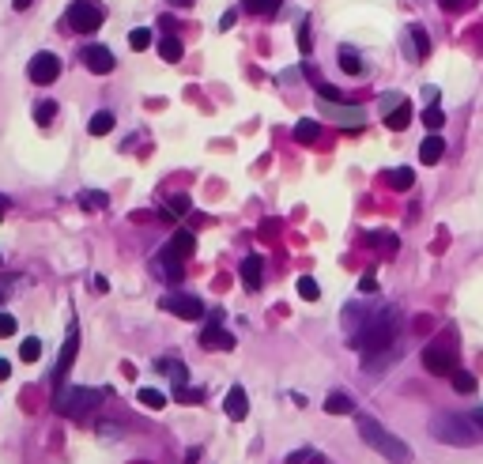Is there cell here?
<instances>
[{"instance_id": "cell-1", "label": "cell", "mask_w": 483, "mask_h": 464, "mask_svg": "<svg viewBox=\"0 0 483 464\" xmlns=\"http://www.w3.org/2000/svg\"><path fill=\"white\" fill-rule=\"evenodd\" d=\"M359 434H362V441H366L370 449H378L386 460H393V464H408L412 460V449H408V441H400L393 430H386L378 423V419H370V415H359Z\"/></svg>"}, {"instance_id": "cell-2", "label": "cell", "mask_w": 483, "mask_h": 464, "mask_svg": "<svg viewBox=\"0 0 483 464\" xmlns=\"http://www.w3.org/2000/svg\"><path fill=\"white\" fill-rule=\"evenodd\" d=\"M393 340H397V309H386V314H374L366 321V328L351 340L362 355H374V351H393Z\"/></svg>"}, {"instance_id": "cell-3", "label": "cell", "mask_w": 483, "mask_h": 464, "mask_svg": "<svg viewBox=\"0 0 483 464\" xmlns=\"http://www.w3.org/2000/svg\"><path fill=\"white\" fill-rule=\"evenodd\" d=\"M431 438L434 441H446V446H476L479 438V427L472 423V415H434L431 419Z\"/></svg>"}, {"instance_id": "cell-4", "label": "cell", "mask_w": 483, "mask_h": 464, "mask_svg": "<svg viewBox=\"0 0 483 464\" xmlns=\"http://www.w3.org/2000/svg\"><path fill=\"white\" fill-rule=\"evenodd\" d=\"M193 246H196V242H193L189 230H178V234H174L167 246L159 249L155 268H159L162 280H181V275H185V257L193 253Z\"/></svg>"}, {"instance_id": "cell-5", "label": "cell", "mask_w": 483, "mask_h": 464, "mask_svg": "<svg viewBox=\"0 0 483 464\" xmlns=\"http://www.w3.org/2000/svg\"><path fill=\"white\" fill-rule=\"evenodd\" d=\"M102 400V393L98 389H83V385H68L61 396H57V412L68 415V419H80L83 412H91V408Z\"/></svg>"}, {"instance_id": "cell-6", "label": "cell", "mask_w": 483, "mask_h": 464, "mask_svg": "<svg viewBox=\"0 0 483 464\" xmlns=\"http://www.w3.org/2000/svg\"><path fill=\"white\" fill-rule=\"evenodd\" d=\"M423 367L431 374H438V378H453V374H457V351L449 344L431 340V344L423 347Z\"/></svg>"}, {"instance_id": "cell-7", "label": "cell", "mask_w": 483, "mask_h": 464, "mask_svg": "<svg viewBox=\"0 0 483 464\" xmlns=\"http://www.w3.org/2000/svg\"><path fill=\"white\" fill-rule=\"evenodd\" d=\"M64 19H68V27L76 30V35H95V30L102 27V12H98L91 0H76Z\"/></svg>"}, {"instance_id": "cell-8", "label": "cell", "mask_w": 483, "mask_h": 464, "mask_svg": "<svg viewBox=\"0 0 483 464\" xmlns=\"http://www.w3.org/2000/svg\"><path fill=\"white\" fill-rule=\"evenodd\" d=\"M159 306L167 309V314L181 317V321H201L204 317V302L196 295H162Z\"/></svg>"}, {"instance_id": "cell-9", "label": "cell", "mask_w": 483, "mask_h": 464, "mask_svg": "<svg viewBox=\"0 0 483 464\" xmlns=\"http://www.w3.org/2000/svg\"><path fill=\"white\" fill-rule=\"evenodd\" d=\"M27 76H30V83H53L61 76V61H57V53H38L35 61H30V69H27Z\"/></svg>"}, {"instance_id": "cell-10", "label": "cell", "mask_w": 483, "mask_h": 464, "mask_svg": "<svg viewBox=\"0 0 483 464\" xmlns=\"http://www.w3.org/2000/svg\"><path fill=\"white\" fill-rule=\"evenodd\" d=\"M76 351H80V328L68 325V336H64V351H61V359H57V381L68 378V370H72V362H76Z\"/></svg>"}, {"instance_id": "cell-11", "label": "cell", "mask_w": 483, "mask_h": 464, "mask_svg": "<svg viewBox=\"0 0 483 464\" xmlns=\"http://www.w3.org/2000/svg\"><path fill=\"white\" fill-rule=\"evenodd\" d=\"M83 64L91 72H98V76H106V72H114V53H109L106 46H91V49H83Z\"/></svg>"}, {"instance_id": "cell-12", "label": "cell", "mask_w": 483, "mask_h": 464, "mask_svg": "<svg viewBox=\"0 0 483 464\" xmlns=\"http://www.w3.org/2000/svg\"><path fill=\"white\" fill-rule=\"evenodd\" d=\"M223 412L230 419H246L249 415V396L242 393V385H234V389L227 393V400H223Z\"/></svg>"}, {"instance_id": "cell-13", "label": "cell", "mask_w": 483, "mask_h": 464, "mask_svg": "<svg viewBox=\"0 0 483 464\" xmlns=\"http://www.w3.org/2000/svg\"><path fill=\"white\" fill-rule=\"evenodd\" d=\"M442 155H446V140L431 132V136H427V140L419 143V162H427V167H434V162L442 159Z\"/></svg>"}, {"instance_id": "cell-14", "label": "cell", "mask_w": 483, "mask_h": 464, "mask_svg": "<svg viewBox=\"0 0 483 464\" xmlns=\"http://www.w3.org/2000/svg\"><path fill=\"white\" fill-rule=\"evenodd\" d=\"M201 344H204V347H223V351H230V347H234V336L223 333L219 325H212V328H204V333H201Z\"/></svg>"}, {"instance_id": "cell-15", "label": "cell", "mask_w": 483, "mask_h": 464, "mask_svg": "<svg viewBox=\"0 0 483 464\" xmlns=\"http://www.w3.org/2000/svg\"><path fill=\"white\" fill-rule=\"evenodd\" d=\"M242 283H246L249 291H261V257L242 261Z\"/></svg>"}, {"instance_id": "cell-16", "label": "cell", "mask_w": 483, "mask_h": 464, "mask_svg": "<svg viewBox=\"0 0 483 464\" xmlns=\"http://www.w3.org/2000/svg\"><path fill=\"white\" fill-rule=\"evenodd\" d=\"M386 125H389L393 132L408 129V125H412V106H408V102H397V109H389V114H386Z\"/></svg>"}, {"instance_id": "cell-17", "label": "cell", "mask_w": 483, "mask_h": 464, "mask_svg": "<svg viewBox=\"0 0 483 464\" xmlns=\"http://www.w3.org/2000/svg\"><path fill=\"white\" fill-rule=\"evenodd\" d=\"M325 412H328V415H351V412H355V400H351L347 393H333V396L325 400Z\"/></svg>"}, {"instance_id": "cell-18", "label": "cell", "mask_w": 483, "mask_h": 464, "mask_svg": "<svg viewBox=\"0 0 483 464\" xmlns=\"http://www.w3.org/2000/svg\"><path fill=\"white\" fill-rule=\"evenodd\" d=\"M408 30H412V42H415V57L427 61V57H431V38H427V30L419 23H412Z\"/></svg>"}, {"instance_id": "cell-19", "label": "cell", "mask_w": 483, "mask_h": 464, "mask_svg": "<svg viewBox=\"0 0 483 464\" xmlns=\"http://www.w3.org/2000/svg\"><path fill=\"white\" fill-rule=\"evenodd\" d=\"M317 136H321V125H317V121H299V125H294V140H302V143H314Z\"/></svg>"}, {"instance_id": "cell-20", "label": "cell", "mask_w": 483, "mask_h": 464, "mask_svg": "<svg viewBox=\"0 0 483 464\" xmlns=\"http://www.w3.org/2000/svg\"><path fill=\"white\" fill-rule=\"evenodd\" d=\"M389 185H393V189H412V185H415V170H408V167H400V170H393L389 174V178H386Z\"/></svg>"}, {"instance_id": "cell-21", "label": "cell", "mask_w": 483, "mask_h": 464, "mask_svg": "<svg viewBox=\"0 0 483 464\" xmlns=\"http://www.w3.org/2000/svg\"><path fill=\"white\" fill-rule=\"evenodd\" d=\"M242 8H246L249 16H272L280 8V0H242Z\"/></svg>"}, {"instance_id": "cell-22", "label": "cell", "mask_w": 483, "mask_h": 464, "mask_svg": "<svg viewBox=\"0 0 483 464\" xmlns=\"http://www.w3.org/2000/svg\"><path fill=\"white\" fill-rule=\"evenodd\" d=\"M328 114H333L336 121H351V125H359V121H362V109H355V106H344V102L328 106Z\"/></svg>"}, {"instance_id": "cell-23", "label": "cell", "mask_w": 483, "mask_h": 464, "mask_svg": "<svg viewBox=\"0 0 483 464\" xmlns=\"http://www.w3.org/2000/svg\"><path fill=\"white\" fill-rule=\"evenodd\" d=\"M106 132H114V114H109V109L91 117V136H106Z\"/></svg>"}, {"instance_id": "cell-24", "label": "cell", "mask_w": 483, "mask_h": 464, "mask_svg": "<svg viewBox=\"0 0 483 464\" xmlns=\"http://www.w3.org/2000/svg\"><path fill=\"white\" fill-rule=\"evenodd\" d=\"M340 69H344L347 76H359V72H362L359 53H355V49H340Z\"/></svg>"}, {"instance_id": "cell-25", "label": "cell", "mask_w": 483, "mask_h": 464, "mask_svg": "<svg viewBox=\"0 0 483 464\" xmlns=\"http://www.w3.org/2000/svg\"><path fill=\"white\" fill-rule=\"evenodd\" d=\"M159 53H162V61H181V42L178 38H174V35H167V38H162V46H159Z\"/></svg>"}, {"instance_id": "cell-26", "label": "cell", "mask_w": 483, "mask_h": 464, "mask_svg": "<svg viewBox=\"0 0 483 464\" xmlns=\"http://www.w3.org/2000/svg\"><path fill=\"white\" fill-rule=\"evenodd\" d=\"M19 283H23V275H16V272H4V275H0V302H4V298H12Z\"/></svg>"}, {"instance_id": "cell-27", "label": "cell", "mask_w": 483, "mask_h": 464, "mask_svg": "<svg viewBox=\"0 0 483 464\" xmlns=\"http://www.w3.org/2000/svg\"><path fill=\"white\" fill-rule=\"evenodd\" d=\"M299 295L306 298V302H317V298H321V287H317L314 275H302L299 280Z\"/></svg>"}, {"instance_id": "cell-28", "label": "cell", "mask_w": 483, "mask_h": 464, "mask_svg": "<svg viewBox=\"0 0 483 464\" xmlns=\"http://www.w3.org/2000/svg\"><path fill=\"white\" fill-rule=\"evenodd\" d=\"M140 404L151 408V412H159V408H167V396H162L159 389H140Z\"/></svg>"}, {"instance_id": "cell-29", "label": "cell", "mask_w": 483, "mask_h": 464, "mask_svg": "<svg viewBox=\"0 0 483 464\" xmlns=\"http://www.w3.org/2000/svg\"><path fill=\"white\" fill-rule=\"evenodd\" d=\"M38 355H42V340L30 336V340H23V344H19V359H23V362H35Z\"/></svg>"}, {"instance_id": "cell-30", "label": "cell", "mask_w": 483, "mask_h": 464, "mask_svg": "<svg viewBox=\"0 0 483 464\" xmlns=\"http://www.w3.org/2000/svg\"><path fill=\"white\" fill-rule=\"evenodd\" d=\"M453 389L457 393H476V378H472L468 370H457L453 374Z\"/></svg>"}, {"instance_id": "cell-31", "label": "cell", "mask_w": 483, "mask_h": 464, "mask_svg": "<svg viewBox=\"0 0 483 464\" xmlns=\"http://www.w3.org/2000/svg\"><path fill=\"white\" fill-rule=\"evenodd\" d=\"M80 204L87 208V212H91V208H95V212H98V208H106V193H91V189H87V193H80Z\"/></svg>"}, {"instance_id": "cell-32", "label": "cell", "mask_w": 483, "mask_h": 464, "mask_svg": "<svg viewBox=\"0 0 483 464\" xmlns=\"http://www.w3.org/2000/svg\"><path fill=\"white\" fill-rule=\"evenodd\" d=\"M423 125H427V129H442V125H446V114H442L438 106H427V109H423Z\"/></svg>"}, {"instance_id": "cell-33", "label": "cell", "mask_w": 483, "mask_h": 464, "mask_svg": "<svg viewBox=\"0 0 483 464\" xmlns=\"http://www.w3.org/2000/svg\"><path fill=\"white\" fill-rule=\"evenodd\" d=\"M129 46H133V49H148L151 46V30L148 27H136L133 35H129Z\"/></svg>"}, {"instance_id": "cell-34", "label": "cell", "mask_w": 483, "mask_h": 464, "mask_svg": "<svg viewBox=\"0 0 483 464\" xmlns=\"http://www.w3.org/2000/svg\"><path fill=\"white\" fill-rule=\"evenodd\" d=\"M159 370H167L170 378L178 381V389H181V385H185V367H178V362H174V359H162V362H159Z\"/></svg>"}, {"instance_id": "cell-35", "label": "cell", "mask_w": 483, "mask_h": 464, "mask_svg": "<svg viewBox=\"0 0 483 464\" xmlns=\"http://www.w3.org/2000/svg\"><path fill=\"white\" fill-rule=\"evenodd\" d=\"M189 196H170V201H167V212L170 215H189Z\"/></svg>"}, {"instance_id": "cell-36", "label": "cell", "mask_w": 483, "mask_h": 464, "mask_svg": "<svg viewBox=\"0 0 483 464\" xmlns=\"http://www.w3.org/2000/svg\"><path fill=\"white\" fill-rule=\"evenodd\" d=\"M317 460H321V457H317L314 449H299V453H291V457H287V464H317Z\"/></svg>"}, {"instance_id": "cell-37", "label": "cell", "mask_w": 483, "mask_h": 464, "mask_svg": "<svg viewBox=\"0 0 483 464\" xmlns=\"http://www.w3.org/2000/svg\"><path fill=\"white\" fill-rule=\"evenodd\" d=\"M16 317L12 314H0V340H4V336H16Z\"/></svg>"}, {"instance_id": "cell-38", "label": "cell", "mask_w": 483, "mask_h": 464, "mask_svg": "<svg viewBox=\"0 0 483 464\" xmlns=\"http://www.w3.org/2000/svg\"><path fill=\"white\" fill-rule=\"evenodd\" d=\"M53 114H57V106H53V102H42V106H38V125H49Z\"/></svg>"}, {"instance_id": "cell-39", "label": "cell", "mask_w": 483, "mask_h": 464, "mask_svg": "<svg viewBox=\"0 0 483 464\" xmlns=\"http://www.w3.org/2000/svg\"><path fill=\"white\" fill-rule=\"evenodd\" d=\"M438 4H442L446 12H465V8L472 4V0H438Z\"/></svg>"}, {"instance_id": "cell-40", "label": "cell", "mask_w": 483, "mask_h": 464, "mask_svg": "<svg viewBox=\"0 0 483 464\" xmlns=\"http://www.w3.org/2000/svg\"><path fill=\"white\" fill-rule=\"evenodd\" d=\"M359 291H362V295H374V291H378V280H374V275H362V280H359Z\"/></svg>"}, {"instance_id": "cell-41", "label": "cell", "mask_w": 483, "mask_h": 464, "mask_svg": "<svg viewBox=\"0 0 483 464\" xmlns=\"http://www.w3.org/2000/svg\"><path fill=\"white\" fill-rule=\"evenodd\" d=\"M299 46H302V53H310V23L299 27Z\"/></svg>"}, {"instance_id": "cell-42", "label": "cell", "mask_w": 483, "mask_h": 464, "mask_svg": "<svg viewBox=\"0 0 483 464\" xmlns=\"http://www.w3.org/2000/svg\"><path fill=\"white\" fill-rule=\"evenodd\" d=\"M8 374H12V362H8V359H0V381H4Z\"/></svg>"}, {"instance_id": "cell-43", "label": "cell", "mask_w": 483, "mask_h": 464, "mask_svg": "<svg viewBox=\"0 0 483 464\" xmlns=\"http://www.w3.org/2000/svg\"><path fill=\"white\" fill-rule=\"evenodd\" d=\"M472 423H476V427L483 430V408H476V412H472Z\"/></svg>"}, {"instance_id": "cell-44", "label": "cell", "mask_w": 483, "mask_h": 464, "mask_svg": "<svg viewBox=\"0 0 483 464\" xmlns=\"http://www.w3.org/2000/svg\"><path fill=\"white\" fill-rule=\"evenodd\" d=\"M27 4H30V0H12V8H16V12H23Z\"/></svg>"}, {"instance_id": "cell-45", "label": "cell", "mask_w": 483, "mask_h": 464, "mask_svg": "<svg viewBox=\"0 0 483 464\" xmlns=\"http://www.w3.org/2000/svg\"><path fill=\"white\" fill-rule=\"evenodd\" d=\"M174 4H181V8H189V4H193V0H174Z\"/></svg>"}]
</instances>
